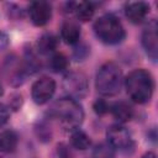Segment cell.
I'll return each instance as SVG.
<instances>
[{
	"label": "cell",
	"mask_w": 158,
	"mask_h": 158,
	"mask_svg": "<svg viewBox=\"0 0 158 158\" xmlns=\"http://www.w3.org/2000/svg\"><path fill=\"white\" fill-rule=\"evenodd\" d=\"M68 5L70 7V11H73L75 14L77 19L83 21V22H86V21L91 20V17L94 16L95 7L91 2L80 1V2H70Z\"/></svg>",
	"instance_id": "cell-13"
},
{
	"label": "cell",
	"mask_w": 158,
	"mask_h": 158,
	"mask_svg": "<svg viewBox=\"0 0 158 158\" xmlns=\"http://www.w3.org/2000/svg\"><path fill=\"white\" fill-rule=\"evenodd\" d=\"M91 158H116V156H115V148L111 144H109L107 142L99 143L94 148Z\"/></svg>",
	"instance_id": "cell-17"
},
{
	"label": "cell",
	"mask_w": 158,
	"mask_h": 158,
	"mask_svg": "<svg viewBox=\"0 0 158 158\" xmlns=\"http://www.w3.org/2000/svg\"><path fill=\"white\" fill-rule=\"evenodd\" d=\"M21 102H22L21 95L20 94H14L12 98H11V100H10V107L14 109V110H17V109H20Z\"/></svg>",
	"instance_id": "cell-22"
},
{
	"label": "cell",
	"mask_w": 158,
	"mask_h": 158,
	"mask_svg": "<svg viewBox=\"0 0 158 158\" xmlns=\"http://www.w3.org/2000/svg\"><path fill=\"white\" fill-rule=\"evenodd\" d=\"M94 32L96 37L106 44H117L122 42L126 36L122 23L111 14L102 15L95 21Z\"/></svg>",
	"instance_id": "cell-4"
},
{
	"label": "cell",
	"mask_w": 158,
	"mask_h": 158,
	"mask_svg": "<svg viewBox=\"0 0 158 158\" xmlns=\"http://www.w3.org/2000/svg\"><path fill=\"white\" fill-rule=\"evenodd\" d=\"M63 89L68 98L73 100L83 99L89 90V83L85 74L80 72H70L63 79Z\"/></svg>",
	"instance_id": "cell-5"
},
{
	"label": "cell",
	"mask_w": 158,
	"mask_h": 158,
	"mask_svg": "<svg viewBox=\"0 0 158 158\" xmlns=\"http://www.w3.org/2000/svg\"><path fill=\"white\" fill-rule=\"evenodd\" d=\"M9 44H10V38H9V36H7L5 32L0 31V51L6 49Z\"/></svg>",
	"instance_id": "cell-24"
},
{
	"label": "cell",
	"mask_w": 158,
	"mask_h": 158,
	"mask_svg": "<svg viewBox=\"0 0 158 158\" xmlns=\"http://www.w3.org/2000/svg\"><path fill=\"white\" fill-rule=\"evenodd\" d=\"M58 156H59V158H73L72 153L69 152V149L65 144H60L58 147Z\"/></svg>",
	"instance_id": "cell-23"
},
{
	"label": "cell",
	"mask_w": 158,
	"mask_h": 158,
	"mask_svg": "<svg viewBox=\"0 0 158 158\" xmlns=\"http://www.w3.org/2000/svg\"><path fill=\"white\" fill-rule=\"evenodd\" d=\"M60 37L67 44H75L80 38V27L73 20H67L60 27Z\"/></svg>",
	"instance_id": "cell-11"
},
{
	"label": "cell",
	"mask_w": 158,
	"mask_h": 158,
	"mask_svg": "<svg viewBox=\"0 0 158 158\" xmlns=\"http://www.w3.org/2000/svg\"><path fill=\"white\" fill-rule=\"evenodd\" d=\"M142 46L147 56L157 62L158 58V26L156 20H151L142 32Z\"/></svg>",
	"instance_id": "cell-8"
},
{
	"label": "cell",
	"mask_w": 158,
	"mask_h": 158,
	"mask_svg": "<svg viewBox=\"0 0 158 158\" xmlns=\"http://www.w3.org/2000/svg\"><path fill=\"white\" fill-rule=\"evenodd\" d=\"M31 22L35 26H44L52 17V7L47 1H33L28 7Z\"/></svg>",
	"instance_id": "cell-9"
},
{
	"label": "cell",
	"mask_w": 158,
	"mask_h": 158,
	"mask_svg": "<svg viewBox=\"0 0 158 158\" xmlns=\"http://www.w3.org/2000/svg\"><path fill=\"white\" fill-rule=\"evenodd\" d=\"M112 116L121 123L128 122L133 117V107L126 101H117L110 106Z\"/></svg>",
	"instance_id": "cell-12"
},
{
	"label": "cell",
	"mask_w": 158,
	"mask_h": 158,
	"mask_svg": "<svg viewBox=\"0 0 158 158\" xmlns=\"http://www.w3.org/2000/svg\"><path fill=\"white\" fill-rule=\"evenodd\" d=\"M141 158H157V156H156L154 152H147V153H144Z\"/></svg>",
	"instance_id": "cell-25"
},
{
	"label": "cell",
	"mask_w": 158,
	"mask_h": 158,
	"mask_svg": "<svg viewBox=\"0 0 158 158\" xmlns=\"http://www.w3.org/2000/svg\"><path fill=\"white\" fill-rule=\"evenodd\" d=\"M68 65H69V60L63 53H56L49 60V67L56 73H62L67 70Z\"/></svg>",
	"instance_id": "cell-18"
},
{
	"label": "cell",
	"mask_w": 158,
	"mask_h": 158,
	"mask_svg": "<svg viewBox=\"0 0 158 158\" xmlns=\"http://www.w3.org/2000/svg\"><path fill=\"white\" fill-rule=\"evenodd\" d=\"M58 46V38L53 33H44L37 41V49L42 54L52 53Z\"/></svg>",
	"instance_id": "cell-15"
},
{
	"label": "cell",
	"mask_w": 158,
	"mask_h": 158,
	"mask_svg": "<svg viewBox=\"0 0 158 158\" xmlns=\"http://www.w3.org/2000/svg\"><path fill=\"white\" fill-rule=\"evenodd\" d=\"M19 137L12 130H6L0 133V152L11 153L16 149Z\"/></svg>",
	"instance_id": "cell-14"
},
{
	"label": "cell",
	"mask_w": 158,
	"mask_h": 158,
	"mask_svg": "<svg viewBox=\"0 0 158 158\" xmlns=\"http://www.w3.org/2000/svg\"><path fill=\"white\" fill-rule=\"evenodd\" d=\"M128 96L137 104H146L152 99L154 81L152 74L146 69H135L125 79Z\"/></svg>",
	"instance_id": "cell-1"
},
{
	"label": "cell",
	"mask_w": 158,
	"mask_h": 158,
	"mask_svg": "<svg viewBox=\"0 0 158 158\" xmlns=\"http://www.w3.org/2000/svg\"><path fill=\"white\" fill-rule=\"evenodd\" d=\"M123 84V77L120 67L114 62L104 63L95 77V86L99 94L114 96L120 93Z\"/></svg>",
	"instance_id": "cell-3"
},
{
	"label": "cell",
	"mask_w": 158,
	"mask_h": 158,
	"mask_svg": "<svg viewBox=\"0 0 158 158\" xmlns=\"http://www.w3.org/2000/svg\"><path fill=\"white\" fill-rule=\"evenodd\" d=\"M149 12V5L144 1H132L125 5V15L132 23H141Z\"/></svg>",
	"instance_id": "cell-10"
},
{
	"label": "cell",
	"mask_w": 158,
	"mask_h": 158,
	"mask_svg": "<svg viewBox=\"0 0 158 158\" xmlns=\"http://www.w3.org/2000/svg\"><path fill=\"white\" fill-rule=\"evenodd\" d=\"M56 91V83L49 77H42L32 84L31 96L37 105H43L48 102Z\"/></svg>",
	"instance_id": "cell-6"
},
{
	"label": "cell",
	"mask_w": 158,
	"mask_h": 158,
	"mask_svg": "<svg viewBox=\"0 0 158 158\" xmlns=\"http://www.w3.org/2000/svg\"><path fill=\"white\" fill-rule=\"evenodd\" d=\"M49 115L56 118L65 130L73 131L79 128L84 120L83 107L77 100L63 98L57 100L49 109Z\"/></svg>",
	"instance_id": "cell-2"
},
{
	"label": "cell",
	"mask_w": 158,
	"mask_h": 158,
	"mask_svg": "<svg viewBox=\"0 0 158 158\" xmlns=\"http://www.w3.org/2000/svg\"><path fill=\"white\" fill-rule=\"evenodd\" d=\"M88 53H89V48L85 44H79L74 49V58L77 60H83L86 58Z\"/></svg>",
	"instance_id": "cell-20"
},
{
	"label": "cell",
	"mask_w": 158,
	"mask_h": 158,
	"mask_svg": "<svg viewBox=\"0 0 158 158\" xmlns=\"http://www.w3.org/2000/svg\"><path fill=\"white\" fill-rule=\"evenodd\" d=\"M70 143L74 148L79 149V151H85L90 147L91 144V141H90V137L81 130L77 128V130H73L72 131V135H70Z\"/></svg>",
	"instance_id": "cell-16"
},
{
	"label": "cell",
	"mask_w": 158,
	"mask_h": 158,
	"mask_svg": "<svg viewBox=\"0 0 158 158\" xmlns=\"http://www.w3.org/2000/svg\"><path fill=\"white\" fill-rule=\"evenodd\" d=\"M2 93H4V89H2V85L0 84V96L2 95Z\"/></svg>",
	"instance_id": "cell-26"
},
{
	"label": "cell",
	"mask_w": 158,
	"mask_h": 158,
	"mask_svg": "<svg viewBox=\"0 0 158 158\" xmlns=\"http://www.w3.org/2000/svg\"><path fill=\"white\" fill-rule=\"evenodd\" d=\"M10 117V110L5 104H0V127H2Z\"/></svg>",
	"instance_id": "cell-21"
},
{
	"label": "cell",
	"mask_w": 158,
	"mask_h": 158,
	"mask_svg": "<svg viewBox=\"0 0 158 158\" xmlns=\"http://www.w3.org/2000/svg\"><path fill=\"white\" fill-rule=\"evenodd\" d=\"M106 138H107V143L111 144L115 149H127L133 144L132 141V136L130 133V131L117 123V125H112L109 127L107 132H106Z\"/></svg>",
	"instance_id": "cell-7"
},
{
	"label": "cell",
	"mask_w": 158,
	"mask_h": 158,
	"mask_svg": "<svg viewBox=\"0 0 158 158\" xmlns=\"http://www.w3.org/2000/svg\"><path fill=\"white\" fill-rule=\"evenodd\" d=\"M93 110H94V112L96 115L102 116V115H105V114H107L110 111V105L104 99H96L93 102Z\"/></svg>",
	"instance_id": "cell-19"
}]
</instances>
